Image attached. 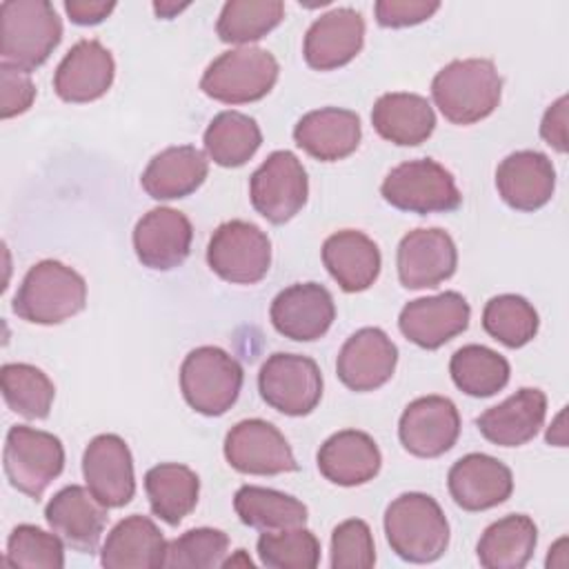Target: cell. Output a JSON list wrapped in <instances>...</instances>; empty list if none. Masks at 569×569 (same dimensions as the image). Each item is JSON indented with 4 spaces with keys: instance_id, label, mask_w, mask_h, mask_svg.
I'll list each match as a JSON object with an SVG mask.
<instances>
[{
    "instance_id": "obj_1",
    "label": "cell",
    "mask_w": 569,
    "mask_h": 569,
    "mask_svg": "<svg viewBox=\"0 0 569 569\" xmlns=\"http://www.w3.org/2000/svg\"><path fill=\"white\" fill-rule=\"evenodd\" d=\"M502 96V78L487 58L453 60L431 82V98L453 124H473L496 111Z\"/></svg>"
},
{
    "instance_id": "obj_2",
    "label": "cell",
    "mask_w": 569,
    "mask_h": 569,
    "mask_svg": "<svg viewBox=\"0 0 569 569\" xmlns=\"http://www.w3.org/2000/svg\"><path fill=\"white\" fill-rule=\"evenodd\" d=\"M62 40V20L47 0H4L0 4L2 64L31 73Z\"/></svg>"
},
{
    "instance_id": "obj_3",
    "label": "cell",
    "mask_w": 569,
    "mask_h": 569,
    "mask_svg": "<svg viewBox=\"0 0 569 569\" xmlns=\"http://www.w3.org/2000/svg\"><path fill=\"white\" fill-rule=\"evenodd\" d=\"M385 536L398 558L418 565L433 562L449 547V522L431 496L407 491L389 502Z\"/></svg>"
},
{
    "instance_id": "obj_4",
    "label": "cell",
    "mask_w": 569,
    "mask_h": 569,
    "mask_svg": "<svg viewBox=\"0 0 569 569\" xmlns=\"http://www.w3.org/2000/svg\"><path fill=\"white\" fill-rule=\"evenodd\" d=\"M87 302L84 278L60 260H40L22 278L11 309L33 325H60Z\"/></svg>"
},
{
    "instance_id": "obj_5",
    "label": "cell",
    "mask_w": 569,
    "mask_h": 569,
    "mask_svg": "<svg viewBox=\"0 0 569 569\" xmlns=\"http://www.w3.org/2000/svg\"><path fill=\"white\" fill-rule=\"evenodd\" d=\"M242 380L240 362L213 345L196 347L180 365V391L187 405L202 416L229 411L240 396Z\"/></svg>"
},
{
    "instance_id": "obj_6",
    "label": "cell",
    "mask_w": 569,
    "mask_h": 569,
    "mask_svg": "<svg viewBox=\"0 0 569 569\" xmlns=\"http://www.w3.org/2000/svg\"><path fill=\"white\" fill-rule=\"evenodd\" d=\"M278 60L260 47H238L209 62L200 78V89L224 104H247L262 100L278 80Z\"/></svg>"
},
{
    "instance_id": "obj_7",
    "label": "cell",
    "mask_w": 569,
    "mask_h": 569,
    "mask_svg": "<svg viewBox=\"0 0 569 569\" xmlns=\"http://www.w3.org/2000/svg\"><path fill=\"white\" fill-rule=\"evenodd\" d=\"M382 198L409 213H447L460 207L462 193L440 162L431 158L407 160L393 167L380 184Z\"/></svg>"
},
{
    "instance_id": "obj_8",
    "label": "cell",
    "mask_w": 569,
    "mask_h": 569,
    "mask_svg": "<svg viewBox=\"0 0 569 569\" xmlns=\"http://www.w3.org/2000/svg\"><path fill=\"white\" fill-rule=\"evenodd\" d=\"M4 473L13 489L38 500L64 469V447L58 436L13 425L4 438Z\"/></svg>"
},
{
    "instance_id": "obj_9",
    "label": "cell",
    "mask_w": 569,
    "mask_h": 569,
    "mask_svg": "<svg viewBox=\"0 0 569 569\" xmlns=\"http://www.w3.org/2000/svg\"><path fill=\"white\" fill-rule=\"evenodd\" d=\"M207 262L216 276L231 284H256L269 271L271 240L253 222H222L209 238Z\"/></svg>"
},
{
    "instance_id": "obj_10",
    "label": "cell",
    "mask_w": 569,
    "mask_h": 569,
    "mask_svg": "<svg viewBox=\"0 0 569 569\" xmlns=\"http://www.w3.org/2000/svg\"><path fill=\"white\" fill-rule=\"evenodd\" d=\"M260 398L284 416H307L322 398V373L313 358L271 353L258 373Z\"/></svg>"
},
{
    "instance_id": "obj_11",
    "label": "cell",
    "mask_w": 569,
    "mask_h": 569,
    "mask_svg": "<svg viewBox=\"0 0 569 569\" xmlns=\"http://www.w3.org/2000/svg\"><path fill=\"white\" fill-rule=\"evenodd\" d=\"M307 171L287 149L269 153L249 178L251 204L271 224L289 222L307 204Z\"/></svg>"
},
{
    "instance_id": "obj_12",
    "label": "cell",
    "mask_w": 569,
    "mask_h": 569,
    "mask_svg": "<svg viewBox=\"0 0 569 569\" xmlns=\"http://www.w3.org/2000/svg\"><path fill=\"white\" fill-rule=\"evenodd\" d=\"M224 458L236 471L249 476H278L298 469L287 438L262 418L240 420L229 429Z\"/></svg>"
},
{
    "instance_id": "obj_13",
    "label": "cell",
    "mask_w": 569,
    "mask_h": 569,
    "mask_svg": "<svg viewBox=\"0 0 569 569\" xmlns=\"http://www.w3.org/2000/svg\"><path fill=\"white\" fill-rule=\"evenodd\" d=\"M460 436V413L445 396H422L409 402L398 422L402 447L418 458L447 453Z\"/></svg>"
},
{
    "instance_id": "obj_14",
    "label": "cell",
    "mask_w": 569,
    "mask_h": 569,
    "mask_svg": "<svg viewBox=\"0 0 569 569\" xmlns=\"http://www.w3.org/2000/svg\"><path fill=\"white\" fill-rule=\"evenodd\" d=\"M82 476L89 491L109 509L124 507L136 493L133 458L118 433H100L87 445Z\"/></svg>"
},
{
    "instance_id": "obj_15",
    "label": "cell",
    "mask_w": 569,
    "mask_h": 569,
    "mask_svg": "<svg viewBox=\"0 0 569 569\" xmlns=\"http://www.w3.org/2000/svg\"><path fill=\"white\" fill-rule=\"evenodd\" d=\"M400 284L407 289L438 287L449 280L458 267L453 238L438 229H413L402 236L396 253Z\"/></svg>"
},
{
    "instance_id": "obj_16",
    "label": "cell",
    "mask_w": 569,
    "mask_h": 569,
    "mask_svg": "<svg viewBox=\"0 0 569 569\" xmlns=\"http://www.w3.org/2000/svg\"><path fill=\"white\" fill-rule=\"evenodd\" d=\"M273 329L298 342L322 338L336 320V305L327 287L318 282H296L282 289L269 309Z\"/></svg>"
},
{
    "instance_id": "obj_17",
    "label": "cell",
    "mask_w": 569,
    "mask_h": 569,
    "mask_svg": "<svg viewBox=\"0 0 569 569\" xmlns=\"http://www.w3.org/2000/svg\"><path fill=\"white\" fill-rule=\"evenodd\" d=\"M398 365V347L378 327H362L342 345L336 373L351 391H373L387 385Z\"/></svg>"
},
{
    "instance_id": "obj_18",
    "label": "cell",
    "mask_w": 569,
    "mask_h": 569,
    "mask_svg": "<svg viewBox=\"0 0 569 569\" xmlns=\"http://www.w3.org/2000/svg\"><path fill=\"white\" fill-rule=\"evenodd\" d=\"M471 309L462 293L445 291L411 300L402 307L398 327L407 340L422 349H438L469 327Z\"/></svg>"
},
{
    "instance_id": "obj_19",
    "label": "cell",
    "mask_w": 569,
    "mask_h": 569,
    "mask_svg": "<svg viewBox=\"0 0 569 569\" xmlns=\"http://www.w3.org/2000/svg\"><path fill=\"white\" fill-rule=\"evenodd\" d=\"M193 240L189 218L171 207H156L147 211L133 227V249L138 260L156 271L180 267Z\"/></svg>"
},
{
    "instance_id": "obj_20",
    "label": "cell",
    "mask_w": 569,
    "mask_h": 569,
    "mask_svg": "<svg viewBox=\"0 0 569 569\" xmlns=\"http://www.w3.org/2000/svg\"><path fill=\"white\" fill-rule=\"evenodd\" d=\"M365 44V20L351 7H338L311 22L305 33L302 56L316 71L349 64Z\"/></svg>"
},
{
    "instance_id": "obj_21",
    "label": "cell",
    "mask_w": 569,
    "mask_h": 569,
    "mask_svg": "<svg viewBox=\"0 0 569 569\" xmlns=\"http://www.w3.org/2000/svg\"><path fill=\"white\" fill-rule=\"evenodd\" d=\"M116 76L111 51L100 40H78L53 73V89L64 102H91L102 98Z\"/></svg>"
},
{
    "instance_id": "obj_22",
    "label": "cell",
    "mask_w": 569,
    "mask_h": 569,
    "mask_svg": "<svg viewBox=\"0 0 569 569\" xmlns=\"http://www.w3.org/2000/svg\"><path fill=\"white\" fill-rule=\"evenodd\" d=\"M447 487L460 509L487 511L511 496L513 476L505 462L489 453H467L451 465Z\"/></svg>"
},
{
    "instance_id": "obj_23",
    "label": "cell",
    "mask_w": 569,
    "mask_h": 569,
    "mask_svg": "<svg viewBox=\"0 0 569 569\" xmlns=\"http://www.w3.org/2000/svg\"><path fill=\"white\" fill-rule=\"evenodd\" d=\"M107 509L89 487L69 485L47 502L44 520L71 549L93 553L109 518Z\"/></svg>"
},
{
    "instance_id": "obj_24",
    "label": "cell",
    "mask_w": 569,
    "mask_h": 569,
    "mask_svg": "<svg viewBox=\"0 0 569 569\" xmlns=\"http://www.w3.org/2000/svg\"><path fill=\"white\" fill-rule=\"evenodd\" d=\"M362 138L360 118L351 109L322 107L305 113L293 127L296 144L316 160L336 162L351 156Z\"/></svg>"
},
{
    "instance_id": "obj_25",
    "label": "cell",
    "mask_w": 569,
    "mask_h": 569,
    "mask_svg": "<svg viewBox=\"0 0 569 569\" xmlns=\"http://www.w3.org/2000/svg\"><path fill=\"white\" fill-rule=\"evenodd\" d=\"M496 189L511 209L536 211L553 196L556 169L540 151H513L496 169Z\"/></svg>"
},
{
    "instance_id": "obj_26",
    "label": "cell",
    "mask_w": 569,
    "mask_h": 569,
    "mask_svg": "<svg viewBox=\"0 0 569 569\" xmlns=\"http://www.w3.org/2000/svg\"><path fill=\"white\" fill-rule=\"evenodd\" d=\"M547 416V396L536 387H522L476 418L478 431L498 447H520L536 438Z\"/></svg>"
},
{
    "instance_id": "obj_27",
    "label": "cell",
    "mask_w": 569,
    "mask_h": 569,
    "mask_svg": "<svg viewBox=\"0 0 569 569\" xmlns=\"http://www.w3.org/2000/svg\"><path fill=\"white\" fill-rule=\"evenodd\" d=\"M316 462L329 482L340 487H358L378 476L382 456L369 433L342 429L320 445Z\"/></svg>"
},
{
    "instance_id": "obj_28",
    "label": "cell",
    "mask_w": 569,
    "mask_h": 569,
    "mask_svg": "<svg viewBox=\"0 0 569 569\" xmlns=\"http://www.w3.org/2000/svg\"><path fill=\"white\" fill-rule=\"evenodd\" d=\"M322 262L329 276L347 293L369 289L378 280L382 267L378 244L356 229L331 233L322 244Z\"/></svg>"
},
{
    "instance_id": "obj_29",
    "label": "cell",
    "mask_w": 569,
    "mask_h": 569,
    "mask_svg": "<svg viewBox=\"0 0 569 569\" xmlns=\"http://www.w3.org/2000/svg\"><path fill=\"white\" fill-rule=\"evenodd\" d=\"M167 540L158 525L140 513L122 518L109 533L100 551L107 569H158L164 567Z\"/></svg>"
},
{
    "instance_id": "obj_30",
    "label": "cell",
    "mask_w": 569,
    "mask_h": 569,
    "mask_svg": "<svg viewBox=\"0 0 569 569\" xmlns=\"http://www.w3.org/2000/svg\"><path fill=\"white\" fill-rule=\"evenodd\" d=\"M371 124L380 138L400 147H416L433 133L436 113L425 96L391 91L376 100Z\"/></svg>"
},
{
    "instance_id": "obj_31",
    "label": "cell",
    "mask_w": 569,
    "mask_h": 569,
    "mask_svg": "<svg viewBox=\"0 0 569 569\" xmlns=\"http://www.w3.org/2000/svg\"><path fill=\"white\" fill-rule=\"evenodd\" d=\"M207 173V156L191 144H178L167 147L149 160L140 184L153 200H176L193 193Z\"/></svg>"
},
{
    "instance_id": "obj_32",
    "label": "cell",
    "mask_w": 569,
    "mask_h": 569,
    "mask_svg": "<svg viewBox=\"0 0 569 569\" xmlns=\"http://www.w3.org/2000/svg\"><path fill=\"white\" fill-rule=\"evenodd\" d=\"M538 527L525 513H509L491 522L478 545V562L487 569H522L536 549Z\"/></svg>"
},
{
    "instance_id": "obj_33",
    "label": "cell",
    "mask_w": 569,
    "mask_h": 569,
    "mask_svg": "<svg viewBox=\"0 0 569 569\" xmlns=\"http://www.w3.org/2000/svg\"><path fill=\"white\" fill-rule=\"evenodd\" d=\"M144 491L153 516L176 527L198 505L200 478L178 462H160L144 473Z\"/></svg>"
},
{
    "instance_id": "obj_34",
    "label": "cell",
    "mask_w": 569,
    "mask_h": 569,
    "mask_svg": "<svg viewBox=\"0 0 569 569\" xmlns=\"http://www.w3.org/2000/svg\"><path fill=\"white\" fill-rule=\"evenodd\" d=\"M233 509L242 525L258 531H280L302 527L307 522V507L282 491L244 485L233 496Z\"/></svg>"
},
{
    "instance_id": "obj_35",
    "label": "cell",
    "mask_w": 569,
    "mask_h": 569,
    "mask_svg": "<svg viewBox=\"0 0 569 569\" xmlns=\"http://www.w3.org/2000/svg\"><path fill=\"white\" fill-rule=\"evenodd\" d=\"M207 156L220 167H242L262 144L258 122L242 111H220L202 136Z\"/></svg>"
},
{
    "instance_id": "obj_36",
    "label": "cell",
    "mask_w": 569,
    "mask_h": 569,
    "mask_svg": "<svg viewBox=\"0 0 569 569\" xmlns=\"http://www.w3.org/2000/svg\"><path fill=\"white\" fill-rule=\"evenodd\" d=\"M453 385L473 398H489L502 391L511 369L505 356L485 345H465L449 360Z\"/></svg>"
},
{
    "instance_id": "obj_37",
    "label": "cell",
    "mask_w": 569,
    "mask_h": 569,
    "mask_svg": "<svg viewBox=\"0 0 569 569\" xmlns=\"http://www.w3.org/2000/svg\"><path fill=\"white\" fill-rule=\"evenodd\" d=\"M284 18L280 0H229L216 22V33L227 44H247L264 38Z\"/></svg>"
},
{
    "instance_id": "obj_38",
    "label": "cell",
    "mask_w": 569,
    "mask_h": 569,
    "mask_svg": "<svg viewBox=\"0 0 569 569\" xmlns=\"http://www.w3.org/2000/svg\"><path fill=\"white\" fill-rule=\"evenodd\" d=\"M0 387L7 407L29 420L49 416L56 387L49 376L27 362H7L0 369Z\"/></svg>"
},
{
    "instance_id": "obj_39",
    "label": "cell",
    "mask_w": 569,
    "mask_h": 569,
    "mask_svg": "<svg viewBox=\"0 0 569 569\" xmlns=\"http://www.w3.org/2000/svg\"><path fill=\"white\" fill-rule=\"evenodd\" d=\"M482 327L505 347L520 349L536 338L540 318L527 298L516 293H500L485 305Z\"/></svg>"
},
{
    "instance_id": "obj_40",
    "label": "cell",
    "mask_w": 569,
    "mask_h": 569,
    "mask_svg": "<svg viewBox=\"0 0 569 569\" xmlns=\"http://www.w3.org/2000/svg\"><path fill=\"white\" fill-rule=\"evenodd\" d=\"M258 556L269 569H313L320 562V542L305 525L264 531L258 538Z\"/></svg>"
},
{
    "instance_id": "obj_41",
    "label": "cell",
    "mask_w": 569,
    "mask_h": 569,
    "mask_svg": "<svg viewBox=\"0 0 569 569\" xmlns=\"http://www.w3.org/2000/svg\"><path fill=\"white\" fill-rule=\"evenodd\" d=\"M229 536L222 529L196 527L167 542L164 567L169 569H213L222 567Z\"/></svg>"
},
{
    "instance_id": "obj_42",
    "label": "cell",
    "mask_w": 569,
    "mask_h": 569,
    "mask_svg": "<svg viewBox=\"0 0 569 569\" xmlns=\"http://www.w3.org/2000/svg\"><path fill=\"white\" fill-rule=\"evenodd\" d=\"M4 565L33 567V569H62L64 547L62 538L36 525H18L7 540Z\"/></svg>"
},
{
    "instance_id": "obj_43",
    "label": "cell",
    "mask_w": 569,
    "mask_h": 569,
    "mask_svg": "<svg viewBox=\"0 0 569 569\" xmlns=\"http://www.w3.org/2000/svg\"><path fill=\"white\" fill-rule=\"evenodd\" d=\"M376 565V547L371 529L365 520L351 518L340 522L331 533L333 569H371Z\"/></svg>"
},
{
    "instance_id": "obj_44",
    "label": "cell",
    "mask_w": 569,
    "mask_h": 569,
    "mask_svg": "<svg viewBox=\"0 0 569 569\" xmlns=\"http://www.w3.org/2000/svg\"><path fill=\"white\" fill-rule=\"evenodd\" d=\"M36 100V84L27 71L0 64V116L4 120L24 113Z\"/></svg>"
},
{
    "instance_id": "obj_45",
    "label": "cell",
    "mask_w": 569,
    "mask_h": 569,
    "mask_svg": "<svg viewBox=\"0 0 569 569\" xmlns=\"http://www.w3.org/2000/svg\"><path fill=\"white\" fill-rule=\"evenodd\" d=\"M440 9L438 0H378L373 13L380 27L400 29L429 20Z\"/></svg>"
},
{
    "instance_id": "obj_46",
    "label": "cell",
    "mask_w": 569,
    "mask_h": 569,
    "mask_svg": "<svg viewBox=\"0 0 569 569\" xmlns=\"http://www.w3.org/2000/svg\"><path fill=\"white\" fill-rule=\"evenodd\" d=\"M542 140L558 153L567 151V96H560L542 116L540 122Z\"/></svg>"
},
{
    "instance_id": "obj_47",
    "label": "cell",
    "mask_w": 569,
    "mask_h": 569,
    "mask_svg": "<svg viewBox=\"0 0 569 569\" xmlns=\"http://www.w3.org/2000/svg\"><path fill=\"white\" fill-rule=\"evenodd\" d=\"M116 9V2H104V0H67L64 11L71 18V22L89 27V24H100L109 13Z\"/></svg>"
},
{
    "instance_id": "obj_48",
    "label": "cell",
    "mask_w": 569,
    "mask_h": 569,
    "mask_svg": "<svg viewBox=\"0 0 569 569\" xmlns=\"http://www.w3.org/2000/svg\"><path fill=\"white\" fill-rule=\"evenodd\" d=\"M547 442L556 445V447H567V429H565V409L556 416L553 427H549L547 431Z\"/></svg>"
},
{
    "instance_id": "obj_49",
    "label": "cell",
    "mask_w": 569,
    "mask_h": 569,
    "mask_svg": "<svg viewBox=\"0 0 569 569\" xmlns=\"http://www.w3.org/2000/svg\"><path fill=\"white\" fill-rule=\"evenodd\" d=\"M189 4L187 2H182V4H178V2H153V11L160 16V18H173L176 13H180L182 9H187Z\"/></svg>"
}]
</instances>
